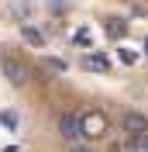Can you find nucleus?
<instances>
[{
  "label": "nucleus",
  "mask_w": 148,
  "mask_h": 152,
  "mask_svg": "<svg viewBox=\"0 0 148 152\" xmlns=\"http://www.w3.org/2000/svg\"><path fill=\"white\" fill-rule=\"evenodd\" d=\"M59 135H62L69 145H76L79 138H83V114H79V111L59 114Z\"/></svg>",
  "instance_id": "nucleus-1"
},
{
  "label": "nucleus",
  "mask_w": 148,
  "mask_h": 152,
  "mask_svg": "<svg viewBox=\"0 0 148 152\" xmlns=\"http://www.w3.org/2000/svg\"><path fill=\"white\" fill-rule=\"evenodd\" d=\"M110 128L103 111H83V138H103Z\"/></svg>",
  "instance_id": "nucleus-2"
},
{
  "label": "nucleus",
  "mask_w": 148,
  "mask_h": 152,
  "mask_svg": "<svg viewBox=\"0 0 148 152\" xmlns=\"http://www.w3.org/2000/svg\"><path fill=\"white\" fill-rule=\"evenodd\" d=\"M0 66H4V73H7V80H10L14 86H24V83H28V66H24L21 59L4 56V59H0Z\"/></svg>",
  "instance_id": "nucleus-3"
},
{
  "label": "nucleus",
  "mask_w": 148,
  "mask_h": 152,
  "mask_svg": "<svg viewBox=\"0 0 148 152\" xmlns=\"http://www.w3.org/2000/svg\"><path fill=\"white\" fill-rule=\"evenodd\" d=\"M120 128H124L128 138H134V135H148V118L138 114V111H128L124 118H120Z\"/></svg>",
  "instance_id": "nucleus-4"
},
{
  "label": "nucleus",
  "mask_w": 148,
  "mask_h": 152,
  "mask_svg": "<svg viewBox=\"0 0 148 152\" xmlns=\"http://www.w3.org/2000/svg\"><path fill=\"white\" fill-rule=\"evenodd\" d=\"M79 66H83L86 73H107V69H110V59L103 56V52H86V56L79 59Z\"/></svg>",
  "instance_id": "nucleus-5"
},
{
  "label": "nucleus",
  "mask_w": 148,
  "mask_h": 152,
  "mask_svg": "<svg viewBox=\"0 0 148 152\" xmlns=\"http://www.w3.org/2000/svg\"><path fill=\"white\" fill-rule=\"evenodd\" d=\"M21 38H24V45H31V48H45L48 45L45 31L35 28V24H21Z\"/></svg>",
  "instance_id": "nucleus-6"
},
{
  "label": "nucleus",
  "mask_w": 148,
  "mask_h": 152,
  "mask_svg": "<svg viewBox=\"0 0 148 152\" xmlns=\"http://www.w3.org/2000/svg\"><path fill=\"white\" fill-rule=\"evenodd\" d=\"M103 28H107L110 38H124V35H128V21H124V18H107Z\"/></svg>",
  "instance_id": "nucleus-7"
},
{
  "label": "nucleus",
  "mask_w": 148,
  "mask_h": 152,
  "mask_svg": "<svg viewBox=\"0 0 148 152\" xmlns=\"http://www.w3.org/2000/svg\"><path fill=\"white\" fill-rule=\"evenodd\" d=\"M73 42H76V45H83V48H90V45H93V28H76V31H73Z\"/></svg>",
  "instance_id": "nucleus-8"
},
{
  "label": "nucleus",
  "mask_w": 148,
  "mask_h": 152,
  "mask_svg": "<svg viewBox=\"0 0 148 152\" xmlns=\"http://www.w3.org/2000/svg\"><path fill=\"white\" fill-rule=\"evenodd\" d=\"M28 10H31L28 0H14V4H10V14H14V18H21V21H24V14H28Z\"/></svg>",
  "instance_id": "nucleus-9"
},
{
  "label": "nucleus",
  "mask_w": 148,
  "mask_h": 152,
  "mask_svg": "<svg viewBox=\"0 0 148 152\" xmlns=\"http://www.w3.org/2000/svg\"><path fill=\"white\" fill-rule=\"evenodd\" d=\"M117 56H120L124 66H134V62H138V52H131V48H117Z\"/></svg>",
  "instance_id": "nucleus-10"
},
{
  "label": "nucleus",
  "mask_w": 148,
  "mask_h": 152,
  "mask_svg": "<svg viewBox=\"0 0 148 152\" xmlns=\"http://www.w3.org/2000/svg\"><path fill=\"white\" fill-rule=\"evenodd\" d=\"M0 124H7V128H17V114H14V111H0Z\"/></svg>",
  "instance_id": "nucleus-11"
},
{
  "label": "nucleus",
  "mask_w": 148,
  "mask_h": 152,
  "mask_svg": "<svg viewBox=\"0 0 148 152\" xmlns=\"http://www.w3.org/2000/svg\"><path fill=\"white\" fill-rule=\"evenodd\" d=\"M45 66L52 69V73H65V62H62V59H45Z\"/></svg>",
  "instance_id": "nucleus-12"
},
{
  "label": "nucleus",
  "mask_w": 148,
  "mask_h": 152,
  "mask_svg": "<svg viewBox=\"0 0 148 152\" xmlns=\"http://www.w3.org/2000/svg\"><path fill=\"white\" fill-rule=\"evenodd\" d=\"M69 152H93V149H90V145H79V142H76V145H69Z\"/></svg>",
  "instance_id": "nucleus-13"
},
{
  "label": "nucleus",
  "mask_w": 148,
  "mask_h": 152,
  "mask_svg": "<svg viewBox=\"0 0 148 152\" xmlns=\"http://www.w3.org/2000/svg\"><path fill=\"white\" fill-rule=\"evenodd\" d=\"M48 7H52V10H62V7H65V0H48Z\"/></svg>",
  "instance_id": "nucleus-14"
},
{
  "label": "nucleus",
  "mask_w": 148,
  "mask_h": 152,
  "mask_svg": "<svg viewBox=\"0 0 148 152\" xmlns=\"http://www.w3.org/2000/svg\"><path fill=\"white\" fill-rule=\"evenodd\" d=\"M145 56H148V38H145Z\"/></svg>",
  "instance_id": "nucleus-15"
}]
</instances>
